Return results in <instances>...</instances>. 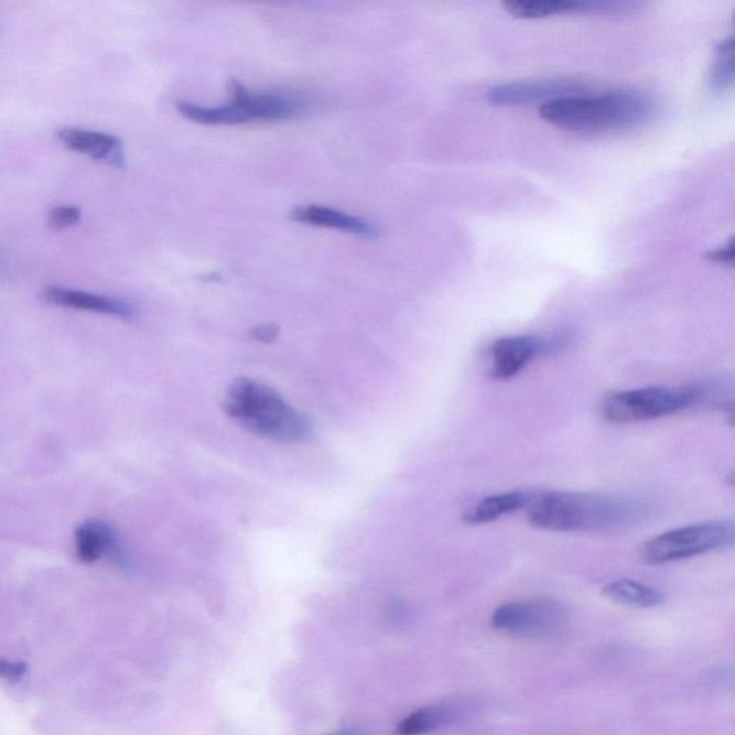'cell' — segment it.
<instances>
[{
  "label": "cell",
  "mask_w": 735,
  "mask_h": 735,
  "mask_svg": "<svg viewBox=\"0 0 735 735\" xmlns=\"http://www.w3.org/2000/svg\"><path fill=\"white\" fill-rule=\"evenodd\" d=\"M586 91V85L572 79L530 80L497 85L487 93V101L496 107L544 106L554 99L575 97Z\"/></svg>",
  "instance_id": "9"
},
{
  "label": "cell",
  "mask_w": 735,
  "mask_h": 735,
  "mask_svg": "<svg viewBox=\"0 0 735 735\" xmlns=\"http://www.w3.org/2000/svg\"><path fill=\"white\" fill-rule=\"evenodd\" d=\"M291 219L298 223H305V225L329 227V229L368 237V239H376L379 231L376 225L363 219V217L348 215V213L336 210V208L332 207L317 206V204H307V206L293 208Z\"/></svg>",
  "instance_id": "13"
},
{
  "label": "cell",
  "mask_w": 735,
  "mask_h": 735,
  "mask_svg": "<svg viewBox=\"0 0 735 735\" xmlns=\"http://www.w3.org/2000/svg\"><path fill=\"white\" fill-rule=\"evenodd\" d=\"M566 339L538 338V336H506L496 341L490 348V376L496 381L519 376L534 358L552 349L561 348Z\"/></svg>",
  "instance_id": "8"
},
{
  "label": "cell",
  "mask_w": 735,
  "mask_h": 735,
  "mask_svg": "<svg viewBox=\"0 0 735 735\" xmlns=\"http://www.w3.org/2000/svg\"><path fill=\"white\" fill-rule=\"evenodd\" d=\"M231 102L219 107H203L193 102H177L184 118L203 126H237L255 121H288L305 116L310 102L293 93H251L239 80L229 83Z\"/></svg>",
  "instance_id": "4"
},
{
  "label": "cell",
  "mask_w": 735,
  "mask_h": 735,
  "mask_svg": "<svg viewBox=\"0 0 735 735\" xmlns=\"http://www.w3.org/2000/svg\"><path fill=\"white\" fill-rule=\"evenodd\" d=\"M250 335L260 343H273L278 338L279 328L277 325H260L251 329Z\"/></svg>",
  "instance_id": "22"
},
{
  "label": "cell",
  "mask_w": 735,
  "mask_h": 735,
  "mask_svg": "<svg viewBox=\"0 0 735 735\" xmlns=\"http://www.w3.org/2000/svg\"><path fill=\"white\" fill-rule=\"evenodd\" d=\"M604 595L616 604L630 606V608H656L663 602V594L657 587L630 580L608 583L604 587Z\"/></svg>",
  "instance_id": "16"
},
{
  "label": "cell",
  "mask_w": 735,
  "mask_h": 735,
  "mask_svg": "<svg viewBox=\"0 0 735 735\" xmlns=\"http://www.w3.org/2000/svg\"><path fill=\"white\" fill-rule=\"evenodd\" d=\"M326 735H363V734L354 732V729H339V732L329 733Z\"/></svg>",
  "instance_id": "23"
},
{
  "label": "cell",
  "mask_w": 735,
  "mask_h": 735,
  "mask_svg": "<svg viewBox=\"0 0 735 735\" xmlns=\"http://www.w3.org/2000/svg\"><path fill=\"white\" fill-rule=\"evenodd\" d=\"M225 411L245 429L279 443H301L312 435L306 417L281 393L253 379L239 378L226 393Z\"/></svg>",
  "instance_id": "3"
},
{
  "label": "cell",
  "mask_w": 735,
  "mask_h": 735,
  "mask_svg": "<svg viewBox=\"0 0 735 735\" xmlns=\"http://www.w3.org/2000/svg\"><path fill=\"white\" fill-rule=\"evenodd\" d=\"M28 667L25 662L9 661V659H0V678L2 680L17 684L21 682L26 675Z\"/></svg>",
  "instance_id": "20"
},
{
  "label": "cell",
  "mask_w": 735,
  "mask_h": 735,
  "mask_svg": "<svg viewBox=\"0 0 735 735\" xmlns=\"http://www.w3.org/2000/svg\"><path fill=\"white\" fill-rule=\"evenodd\" d=\"M80 217H83V212H80L78 206L63 204V206L51 208L50 215H47V221H50L52 229L63 230L78 225Z\"/></svg>",
  "instance_id": "19"
},
{
  "label": "cell",
  "mask_w": 735,
  "mask_h": 735,
  "mask_svg": "<svg viewBox=\"0 0 735 735\" xmlns=\"http://www.w3.org/2000/svg\"><path fill=\"white\" fill-rule=\"evenodd\" d=\"M710 87L714 91H727L734 83V40L728 37L717 47L713 68L710 71Z\"/></svg>",
  "instance_id": "18"
},
{
  "label": "cell",
  "mask_w": 735,
  "mask_h": 735,
  "mask_svg": "<svg viewBox=\"0 0 735 735\" xmlns=\"http://www.w3.org/2000/svg\"><path fill=\"white\" fill-rule=\"evenodd\" d=\"M536 495L529 491L515 490L500 493V495L488 496L473 506L464 515L467 525H486L501 519V517L516 514V511L529 509Z\"/></svg>",
  "instance_id": "15"
},
{
  "label": "cell",
  "mask_w": 735,
  "mask_h": 735,
  "mask_svg": "<svg viewBox=\"0 0 735 735\" xmlns=\"http://www.w3.org/2000/svg\"><path fill=\"white\" fill-rule=\"evenodd\" d=\"M42 299L54 306L101 313V315L121 317V320H131L137 315V307L130 302L118 298L98 295V293L77 291V289L46 287L42 291Z\"/></svg>",
  "instance_id": "11"
},
{
  "label": "cell",
  "mask_w": 735,
  "mask_h": 735,
  "mask_svg": "<svg viewBox=\"0 0 735 735\" xmlns=\"http://www.w3.org/2000/svg\"><path fill=\"white\" fill-rule=\"evenodd\" d=\"M733 542L732 521H704L647 540L639 548V556L645 563L666 564L723 550L732 547Z\"/></svg>",
  "instance_id": "6"
},
{
  "label": "cell",
  "mask_w": 735,
  "mask_h": 735,
  "mask_svg": "<svg viewBox=\"0 0 735 735\" xmlns=\"http://www.w3.org/2000/svg\"><path fill=\"white\" fill-rule=\"evenodd\" d=\"M706 259L710 260V262H715V263H721V264H732L734 263V241L733 239L728 241L727 246H724V248H720L717 250L710 251L709 255H706Z\"/></svg>",
  "instance_id": "21"
},
{
  "label": "cell",
  "mask_w": 735,
  "mask_h": 735,
  "mask_svg": "<svg viewBox=\"0 0 735 735\" xmlns=\"http://www.w3.org/2000/svg\"><path fill=\"white\" fill-rule=\"evenodd\" d=\"M56 137L66 149L99 163L110 164L112 167H122L126 163L125 145L117 137L107 132L68 127L58 131Z\"/></svg>",
  "instance_id": "12"
},
{
  "label": "cell",
  "mask_w": 735,
  "mask_h": 735,
  "mask_svg": "<svg viewBox=\"0 0 735 735\" xmlns=\"http://www.w3.org/2000/svg\"><path fill=\"white\" fill-rule=\"evenodd\" d=\"M506 11L519 19H547L571 13H618L638 4L629 2H586V0H511L502 3Z\"/></svg>",
  "instance_id": "10"
},
{
  "label": "cell",
  "mask_w": 735,
  "mask_h": 735,
  "mask_svg": "<svg viewBox=\"0 0 735 735\" xmlns=\"http://www.w3.org/2000/svg\"><path fill=\"white\" fill-rule=\"evenodd\" d=\"M457 717V711L447 705H426L407 715L398 724V735H425L447 727Z\"/></svg>",
  "instance_id": "17"
},
{
  "label": "cell",
  "mask_w": 735,
  "mask_h": 735,
  "mask_svg": "<svg viewBox=\"0 0 735 735\" xmlns=\"http://www.w3.org/2000/svg\"><path fill=\"white\" fill-rule=\"evenodd\" d=\"M568 612L556 601L526 599L502 604L493 612L491 624L497 630L525 639H547L561 634Z\"/></svg>",
  "instance_id": "7"
},
{
  "label": "cell",
  "mask_w": 735,
  "mask_h": 735,
  "mask_svg": "<svg viewBox=\"0 0 735 735\" xmlns=\"http://www.w3.org/2000/svg\"><path fill=\"white\" fill-rule=\"evenodd\" d=\"M117 547L116 533L107 521L91 519L78 526L75 532V552L83 563H95Z\"/></svg>",
  "instance_id": "14"
},
{
  "label": "cell",
  "mask_w": 735,
  "mask_h": 735,
  "mask_svg": "<svg viewBox=\"0 0 735 735\" xmlns=\"http://www.w3.org/2000/svg\"><path fill=\"white\" fill-rule=\"evenodd\" d=\"M656 104L648 95L635 91L582 94L559 98L539 108L550 125L580 134H610L630 130L651 120Z\"/></svg>",
  "instance_id": "2"
},
{
  "label": "cell",
  "mask_w": 735,
  "mask_h": 735,
  "mask_svg": "<svg viewBox=\"0 0 735 735\" xmlns=\"http://www.w3.org/2000/svg\"><path fill=\"white\" fill-rule=\"evenodd\" d=\"M648 514L634 497L596 493L550 491L536 496L529 506V521L549 532H604L634 525Z\"/></svg>",
  "instance_id": "1"
},
{
  "label": "cell",
  "mask_w": 735,
  "mask_h": 735,
  "mask_svg": "<svg viewBox=\"0 0 735 735\" xmlns=\"http://www.w3.org/2000/svg\"><path fill=\"white\" fill-rule=\"evenodd\" d=\"M699 387H647L610 392L602 401V415L610 423H641L677 414L704 398Z\"/></svg>",
  "instance_id": "5"
}]
</instances>
